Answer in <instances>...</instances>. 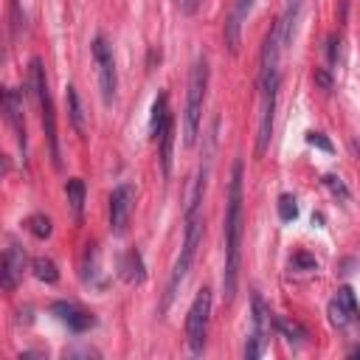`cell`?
Listing matches in <instances>:
<instances>
[{
    "mask_svg": "<svg viewBox=\"0 0 360 360\" xmlns=\"http://www.w3.org/2000/svg\"><path fill=\"white\" fill-rule=\"evenodd\" d=\"M225 270H222V290L225 301L236 292V273H239V256H242V160L231 169L228 183V208H225Z\"/></svg>",
    "mask_w": 360,
    "mask_h": 360,
    "instance_id": "obj_1",
    "label": "cell"
},
{
    "mask_svg": "<svg viewBox=\"0 0 360 360\" xmlns=\"http://www.w3.org/2000/svg\"><path fill=\"white\" fill-rule=\"evenodd\" d=\"M205 87H208V62L200 56L191 65L188 76V90H186V110H183V143L191 146L200 129L202 118V104H205Z\"/></svg>",
    "mask_w": 360,
    "mask_h": 360,
    "instance_id": "obj_2",
    "label": "cell"
},
{
    "mask_svg": "<svg viewBox=\"0 0 360 360\" xmlns=\"http://www.w3.org/2000/svg\"><path fill=\"white\" fill-rule=\"evenodd\" d=\"M200 242H202V217H200V211H194V214H186V239H183L180 256H177V262H174V267H172V276H169V284H166L163 309L174 301L180 284L186 281V276H188V270H191V264H194V256H197Z\"/></svg>",
    "mask_w": 360,
    "mask_h": 360,
    "instance_id": "obj_3",
    "label": "cell"
},
{
    "mask_svg": "<svg viewBox=\"0 0 360 360\" xmlns=\"http://www.w3.org/2000/svg\"><path fill=\"white\" fill-rule=\"evenodd\" d=\"M28 84H31V93L39 104V112H42V127H45V138H48V146H51V160L53 166L59 169L62 160H59V143H56V112H53V101H51V93H48V79H45V68H42V59H31V68H28Z\"/></svg>",
    "mask_w": 360,
    "mask_h": 360,
    "instance_id": "obj_4",
    "label": "cell"
},
{
    "mask_svg": "<svg viewBox=\"0 0 360 360\" xmlns=\"http://www.w3.org/2000/svg\"><path fill=\"white\" fill-rule=\"evenodd\" d=\"M211 304H214L211 290L202 287L194 295L191 307H188V315H186V340H188V349L194 354H200L205 349V335H208V321H211Z\"/></svg>",
    "mask_w": 360,
    "mask_h": 360,
    "instance_id": "obj_5",
    "label": "cell"
},
{
    "mask_svg": "<svg viewBox=\"0 0 360 360\" xmlns=\"http://www.w3.org/2000/svg\"><path fill=\"white\" fill-rule=\"evenodd\" d=\"M93 59L98 65V87H101V98L104 104H112L115 98V87H118V73H115V56H112V48L104 37H96L93 39Z\"/></svg>",
    "mask_w": 360,
    "mask_h": 360,
    "instance_id": "obj_6",
    "label": "cell"
},
{
    "mask_svg": "<svg viewBox=\"0 0 360 360\" xmlns=\"http://www.w3.org/2000/svg\"><path fill=\"white\" fill-rule=\"evenodd\" d=\"M132 205H135V188L132 183H118L110 194V231L115 236L127 233L129 217H132Z\"/></svg>",
    "mask_w": 360,
    "mask_h": 360,
    "instance_id": "obj_7",
    "label": "cell"
},
{
    "mask_svg": "<svg viewBox=\"0 0 360 360\" xmlns=\"http://www.w3.org/2000/svg\"><path fill=\"white\" fill-rule=\"evenodd\" d=\"M354 318H357V298H354V290L349 284H343V287H338V292L329 301V321H332V326L346 329Z\"/></svg>",
    "mask_w": 360,
    "mask_h": 360,
    "instance_id": "obj_8",
    "label": "cell"
},
{
    "mask_svg": "<svg viewBox=\"0 0 360 360\" xmlns=\"http://www.w3.org/2000/svg\"><path fill=\"white\" fill-rule=\"evenodd\" d=\"M51 312H53L70 332H76V335H82V332H87V329L96 326V315L87 312V309H82V307L73 304V301H53V304H51Z\"/></svg>",
    "mask_w": 360,
    "mask_h": 360,
    "instance_id": "obj_9",
    "label": "cell"
},
{
    "mask_svg": "<svg viewBox=\"0 0 360 360\" xmlns=\"http://www.w3.org/2000/svg\"><path fill=\"white\" fill-rule=\"evenodd\" d=\"M25 270V250L8 239V248L3 250V262H0V278H3V290H14L17 281L22 278Z\"/></svg>",
    "mask_w": 360,
    "mask_h": 360,
    "instance_id": "obj_10",
    "label": "cell"
},
{
    "mask_svg": "<svg viewBox=\"0 0 360 360\" xmlns=\"http://www.w3.org/2000/svg\"><path fill=\"white\" fill-rule=\"evenodd\" d=\"M250 8H253V0H233V8H231V14H228V20H225V45H228L231 53L239 51V42H242V22L248 20Z\"/></svg>",
    "mask_w": 360,
    "mask_h": 360,
    "instance_id": "obj_11",
    "label": "cell"
},
{
    "mask_svg": "<svg viewBox=\"0 0 360 360\" xmlns=\"http://www.w3.org/2000/svg\"><path fill=\"white\" fill-rule=\"evenodd\" d=\"M3 110H6V121L11 124V129H14V135H17V143H20V149L25 152V124H22V98H20V93H17L14 87H8V90L3 93Z\"/></svg>",
    "mask_w": 360,
    "mask_h": 360,
    "instance_id": "obj_12",
    "label": "cell"
},
{
    "mask_svg": "<svg viewBox=\"0 0 360 360\" xmlns=\"http://www.w3.org/2000/svg\"><path fill=\"white\" fill-rule=\"evenodd\" d=\"M273 329H276L287 343H292V346H304V343H307V329H304L298 321H290V318H284V315H276V318H273Z\"/></svg>",
    "mask_w": 360,
    "mask_h": 360,
    "instance_id": "obj_13",
    "label": "cell"
},
{
    "mask_svg": "<svg viewBox=\"0 0 360 360\" xmlns=\"http://www.w3.org/2000/svg\"><path fill=\"white\" fill-rule=\"evenodd\" d=\"M155 141L160 143V166H163V174L169 177L172 174V146H174V115H169V121L163 124V129Z\"/></svg>",
    "mask_w": 360,
    "mask_h": 360,
    "instance_id": "obj_14",
    "label": "cell"
},
{
    "mask_svg": "<svg viewBox=\"0 0 360 360\" xmlns=\"http://www.w3.org/2000/svg\"><path fill=\"white\" fill-rule=\"evenodd\" d=\"M301 8H304V0H287V11H284V17L278 20V31H281V42H284V45L292 42V34H295Z\"/></svg>",
    "mask_w": 360,
    "mask_h": 360,
    "instance_id": "obj_15",
    "label": "cell"
},
{
    "mask_svg": "<svg viewBox=\"0 0 360 360\" xmlns=\"http://www.w3.org/2000/svg\"><path fill=\"white\" fill-rule=\"evenodd\" d=\"M169 115H172L169 112V96H166V90H160L155 96V101H152V115H149V132H152V138L160 135V129L169 121Z\"/></svg>",
    "mask_w": 360,
    "mask_h": 360,
    "instance_id": "obj_16",
    "label": "cell"
},
{
    "mask_svg": "<svg viewBox=\"0 0 360 360\" xmlns=\"http://www.w3.org/2000/svg\"><path fill=\"white\" fill-rule=\"evenodd\" d=\"M121 276L129 281V284H141L146 278V267H143V259L138 250H127L124 259H121Z\"/></svg>",
    "mask_w": 360,
    "mask_h": 360,
    "instance_id": "obj_17",
    "label": "cell"
},
{
    "mask_svg": "<svg viewBox=\"0 0 360 360\" xmlns=\"http://www.w3.org/2000/svg\"><path fill=\"white\" fill-rule=\"evenodd\" d=\"M65 194H68V202H70L73 217L82 219V214H84V197H87V186H84V180L70 177V180L65 183Z\"/></svg>",
    "mask_w": 360,
    "mask_h": 360,
    "instance_id": "obj_18",
    "label": "cell"
},
{
    "mask_svg": "<svg viewBox=\"0 0 360 360\" xmlns=\"http://www.w3.org/2000/svg\"><path fill=\"white\" fill-rule=\"evenodd\" d=\"M68 118H70L73 129L79 135H84V110H82V101H79V90L73 84H68Z\"/></svg>",
    "mask_w": 360,
    "mask_h": 360,
    "instance_id": "obj_19",
    "label": "cell"
},
{
    "mask_svg": "<svg viewBox=\"0 0 360 360\" xmlns=\"http://www.w3.org/2000/svg\"><path fill=\"white\" fill-rule=\"evenodd\" d=\"M270 323H273V318H270V312H267L264 301H262L259 295H253V335H259V338H264V340H267Z\"/></svg>",
    "mask_w": 360,
    "mask_h": 360,
    "instance_id": "obj_20",
    "label": "cell"
},
{
    "mask_svg": "<svg viewBox=\"0 0 360 360\" xmlns=\"http://www.w3.org/2000/svg\"><path fill=\"white\" fill-rule=\"evenodd\" d=\"M31 270H34V276H37L39 281H45V284L59 281V270H56L53 259H48V256H37V259L31 262Z\"/></svg>",
    "mask_w": 360,
    "mask_h": 360,
    "instance_id": "obj_21",
    "label": "cell"
},
{
    "mask_svg": "<svg viewBox=\"0 0 360 360\" xmlns=\"http://www.w3.org/2000/svg\"><path fill=\"white\" fill-rule=\"evenodd\" d=\"M25 228L37 236V239H48L51 236V217H45V214H31L28 219H25Z\"/></svg>",
    "mask_w": 360,
    "mask_h": 360,
    "instance_id": "obj_22",
    "label": "cell"
},
{
    "mask_svg": "<svg viewBox=\"0 0 360 360\" xmlns=\"http://www.w3.org/2000/svg\"><path fill=\"white\" fill-rule=\"evenodd\" d=\"M278 217L284 222H292L298 217V205H295V197L292 194H281L278 197Z\"/></svg>",
    "mask_w": 360,
    "mask_h": 360,
    "instance_id": "obj_23",
    "label": "cell"
},
{
    "mask_svg": "<svg viewBox=\"0 0 360 360\" xmlns=\"http://www.w3.org/2000/svg\"><path fill=\"white\" fill-rule=\"evenodd\" d=\"M290 267L309 273V270H318V262H315V256H309V253H295L292 262H290Z\"/></svg>",
    "mask_w": 360,
    "mask_h": 360,
    "instance_id": "obj_24",
    "label": "cell"
},
{
    "mask_svg": "<svg viewBox=\"0 0 360 360\" xmlns=\"http://www.w3.org/2000/svg\"><path fill=\"white\" fill-rule=\"evenodd\" d=\"M323 183L332 188V194H335V197H340V200H349V188L343 186V180H340V177H335V174H326V177H323Z\"/></svg>",
    "mask_w": 360,
    "mask_h": 360,
    "instance_id": "obj_25",
    "label": "cell"
},
{
    "mask_svg": "<svg viewBox=\"0 0 360 360\" xmlns=\"http://www.w3.org/2000/svg\"><path fill=\"white\" fill-rule=\"evenodd\" d=\"M326 56H329V65H338V59H340V37L338 34H332L326 39Z\"/></svg>",
    "mask_w": 360,
    "mask_h": 360,
    "instance_id": "obj_26",
    "label": "cell"
},
{
    "mask_svg": "<svg viewBox=\"0 0 360 360\" xmlns=\"http://www.w3.org/2000/svg\"><path fill=\"white\" fill-rule=\"evenodd\" d=\"M307 143L309 146H318L323 152H332V141L323 135V132H307Z\"/></svg>",
    "mask_w": 360,
    "mask_h": 360,
    "instance_id": "obj_27",
    "label": "cell"
},
{
    "mask_svg": "<svg viewBox=\"0 0 360 360\" xmlns=\"http://www.w3.org/2000/svg\"><path fill=\"white\" fill-rule=\"evenodd\" d=\"M200 3H202V0H174V6H177L180 14H194V11L200 8Z\"/></svg>",
    "mask_w": 360,
    "mask_h": 360,
    "instance_id": "obj_28",
    "label": "cell"
},
{
    "mask_svg": "<svg viewBox=\"0 0 360 360\" xmlns=\"http://www.w3.org/2000/svg\"><path fill=\"white\" fill-rule=\"evenodd\" d=\"M315 82H318V84H321L323 90H332V76H329L326 70H321V68L315 70Z\"/></svg>",
    "mask_w": 360,
    "mask_h": 360,
    "instance_id": "obj_29",
    "label": "cell"
},
{
    "mask_svg": "<svg viewBox=\"0 0 360 360\" xmlns=\"http://www.w3.org/2000/svg\"><path fill=\"white\" fill-rule=\"evenodd\" d=\"M349 357H360V346H357V349H352V352H349Z\"/></svg>",
    "mask_w": 360,
    "mask_h": 360,
    "instance_id": "obj_30",
    "label": "cell"
}]
</instances>
